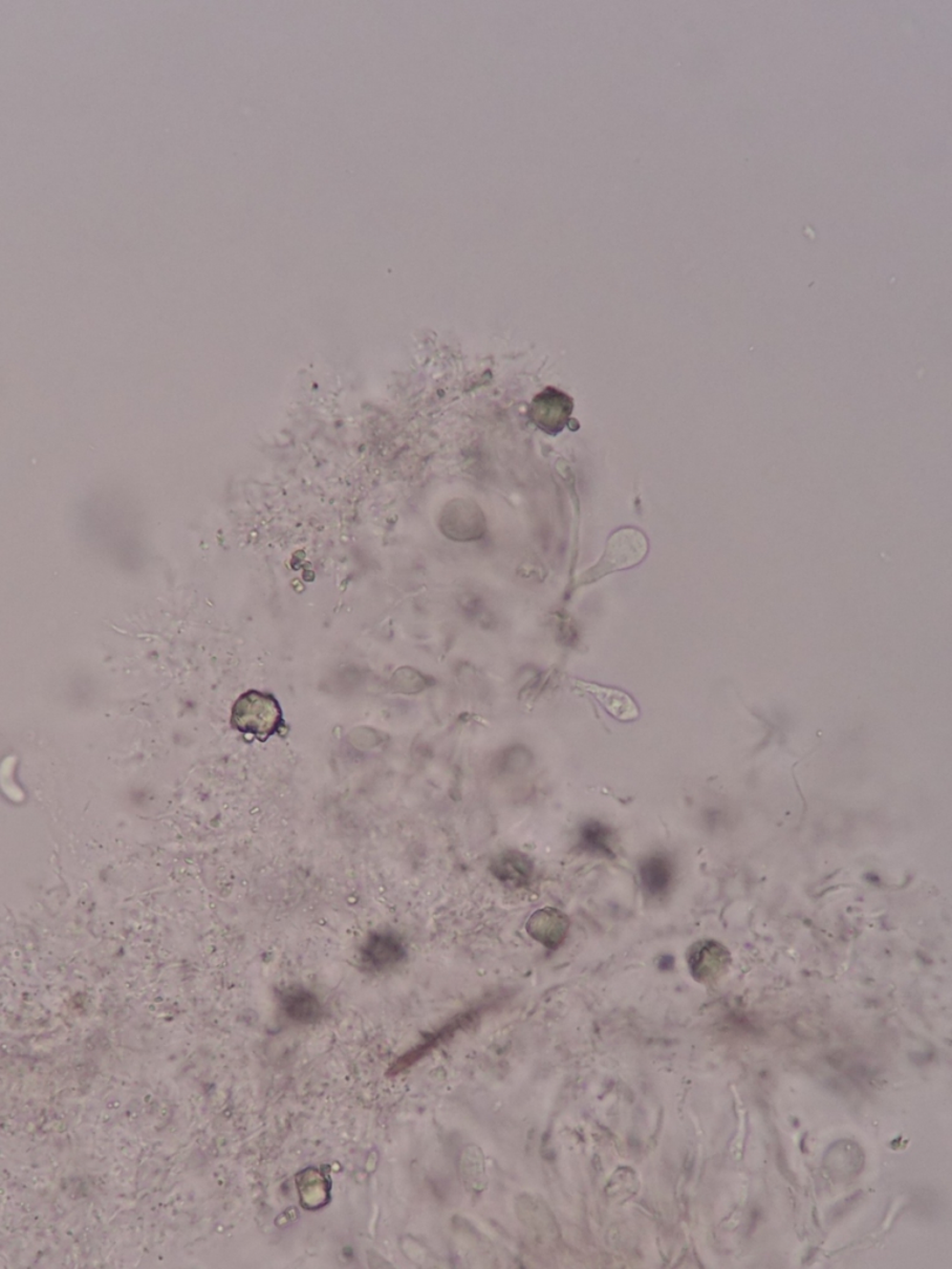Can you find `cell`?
<instances>
[{
    "instance_id": "cell-10",
    "label": "cell",
    "mask_w": 952,
    "mask_h": 1269,
    "mask_svg": "<svg viewBox=\"0 0 952 1269\" xmlns=\"http://www.w3.org/2000/svg\"><path fill=\"white\" fill-rule=\"evenodd\" d=\"M282 1007L290 1020L299 1023H315L323 1014L318 997L304 988H289L281 995Z\"/></svg>"
},
{
    "instance_id": "cell-2",
    "label": "cell",
    "mask_w": 952,
    "mask_h": 1269,
    "mask_svg": "<svg viewBox=\"0 0 952 1269\" xmlns=\"http://www.w3.org/2000/svg\"><path fill=\"white\" fill-rule=\"evenodd\" d=\"M231 723L243 735L267 739L284 725L280 703L274 696L250 691L237 699Z\"/></svg>"
},
{
    "instance_id": "cell-12",
    "label": "cell",
    "mask_w": 952,
    "mask_h": 1269,
    "mask_svg": "<svg viewBox=\"0 0 952 1269\" xmlns=\"http://www.w3.org/2000/svg\"><path fill=\"white\" fill-rule=\"evenodd\" d=\"M729 956L723 946L713 941H700L689 953V965L697 979H709L722 968Z\"/></svg>"
},
{
    "instance_id": "cell-9",
    "label": "cell",
    "mask_w": 952,
    "mask_h": 1269,
    "mask_svg": "<svg viewBox=\"0 0 952 1269\" xmlns=\"http://www.w3.org/2000/svg\"><path fill=\"white\" fill-rule=\"evenodd\" d=\"M494 877L513 888H525L534 878V860L519 851H505L491 865Z\"/></svg>"
},
{
    "instance_id": "cell-5",
    "label": "cell",
    "mask_w": 952,
    "mask_h": 1269,
    "mask_svg": "<svg viewBox=\"0 0 952 1269\" xmlns=\"http://www.w3.org/2000/svg\"><path fill=\"white\" fill-rule=\"evenodd\" d=\"M574 682L578 690L593 698L598 705L604 712H607L608 716L616 719V721L629 723L636 721L641 717V708H639L634 699L627 692L609 687V685L583 680H575Z\"/></svg>"
},
{
    "instance_id": "cell-6",
    "label": "cell",
    "mask_w": 952,
    "mask_h": 1269,
    "mask_svg": "<svg viewBox=\"0 0 952 1269\" xmlns=\"http://www.w3.org/2000/svg\"><path fill=\"white\" fill-rule=\"evenodd\" d=\"M572 411V399L559 390L547 389L534 399L532 417L539 429L557 434L567 424Z\"/></svg>"
},
{
    "instance_id": "cell-4",
    "label": "cell",
    "mask_w": 952,
    "mask_h": 1269,
    "mask_svg": "<svg viewBox=\"0 0 952 1269\" xmlns=\"http://www.w3.org/2000/svg\"><path fill=\"white\" fill-rule=\"evenodd\" d=\"M407 948L403 939L391 932L369 935L360 948V961L369 972H385L406 960Z\"/></svg>"
},
{
    "instance_id": "cell-1",
    "label": "cell",
    "mask_w": 952,
    "mask_h": 1269,
    "mask_svg": "<svg viewBox=\"0 0 952 1269\" xmlns=\"http://www.w3.org/2000/svg\"><path fill=\"white\" fill-rule=\"evenodd\" d=\"M649 553V540L641 529L623 527L611 533L605 545L603 554L596 565L581 574L578 585L588 586L604 576L628 571L646 559Z\"/></svg>"
},
{
    "instance_id": "cell-7",
    "label": "cell",
    "mask_w": 952,
    "mask_h": 1269,
    "mask_svg": "<svg viewBox=\"0 0 952 1269\" xmlns=\"http://www.w3.org/2000/svg\"><path fill=\"white\" fill-rule=\"evenodd\" d=\"M569 920L567 915L555 907H543L527 921V934L548 949L559 948L567 938Z\"/></svg>"
},
{
    "instance_id": "cell-11",
    "label": "cell",
    "mask_w": 952,
    "mask_h": 1269,
    "mask_svg": "<svg viewBox=\"0 0 952 1269\" xmlns=\"http://www.w3.org/2000/svg\"><path fill=\"white\" fill-rule=\"evenodd\" d=\"M614 831L601 821L589 819L580 828L578 847L591 856L615 858L613 850Z\"/></svg>"
},
{
    "instance_id": "cell-3",
    "label": "cell",
    "mask_w": 952,
    "mask_h": 1269,
    "mask_svg": "<svg viewBox=\"0 0 952 1269\" xmlns=\"http://www.w3.org/2000/svg\"><path fill=\"white\" fill-rule=\"evenodd\" d=\"M440 529L447 538L459 542L479 540L484 535L486 521L478 505L468 500H454L440 518Z\"/></svg>"
},
{
    "instance_id": "cell-8",
    "label": "cell",
    "mask_w": 952,
    "mask_h": 1269,
    "mask_svg": "<svg viewBox=\"0 0 952 1269\" xmlns=\"http://www.w3.org/2000/svg\"><path fill=\"white\" fill-rule=\"evenodd\" d=\"M639 875L649 897L664 898L675 881V867L666 854L654 853L642 860Z\"/></svg>"
}]
</instances>
